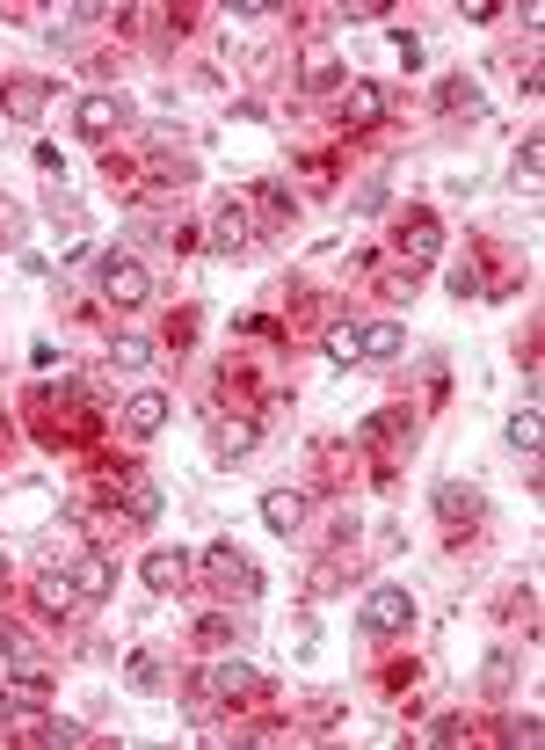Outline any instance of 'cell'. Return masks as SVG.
Here are the masks:
<instances>
[{
    "label": "cell",
    "instance_id": "cb8c5ba5",
    "mask_svg": "<svg viewBox=\"0 0 545 750\" xmlns=\"http://www.w3.org/2000/svg\"><path fill=\"white\" fill-rule=\"evenodd\" d=\"M436 102H444V110H480V88L466 80V73H451L444 88H436Z\"/></svg>",
    "mask_w": 545,
    "mask_h": 750
},
{
    "label": "cell",
    "instance_id": "6da1fadb",
    "mask_svg": "<svg viewBox=\"0 0 545 750\" xmlns=\"http://www.w3.org/2000/svg\"><path fill=\"white\" fill-rule=\"evenodd\" d=\"M262 685H269V678H262L248 655H218V663L197 671V692H212V700H255Z\"/></svg>",
    "mask_w": 545,
    "mask_h": 750
},
{
    "label": "cell",
    "instance_id": "836d02e7",
    "mask_svg": "<svg viewBox=\"0 0 545 750\" xmlns=\"http://www.w3.org/2000/svg\"><path fill=\"white\" fill-rule=\"evenodd\" d=\"M0 576H8V547H0Z\"/></svg>",
    "mask_w": 545,
    "mask_h": 750
},
{
    "label": "cell",
    "instance_id": "d4e9b609",
    "mask_svg": "<svg viewBox=\"0 0 545 750\" xmlns=\"http://www.w3.org/2000/svg\"><path fill=\"white\" fill-rule=\"evenodd\" d=\"M37 743H88V728H80V722H66V714H45Z\"/></svg>",
    "mask_w": 545,
    "mask_h": 750
},
{
    "label": "cell",
    "instance_id": "277c9868",
    "mask_svg": "<svg viewBox=\"0 0 545 750\" xmlns=\"http://www.w3.org/2000/svg\"><path fill=\"white\" fill-rule=\"evenodd\" d=\"M66 576H73V598H80V605H102V598L117 590V561L88 547V554H73V568H66Z\"/></svg>",
    "mask_w": 545,
    "mask_h": 750
},
{
    "label": "cell",
    "instance_id": "f546056e",
    "mask_svg": "<svg viewBox=\"0 0 545 750\" xmlns=\"http://www.w3.org/2000/svg\"><path fill=\"white\" fill-rule=\"evenodd\" d=\"M197 634H204V641H233V612H204Z\"/></svg>",
    "mask_w": 545,
    "mask_h": 750
},
{
    "label": "cell",
    "instance_id": "d6a6232c",
    "mask_svg": "<svg viewBox=\"0 0 545 750\" xmlns=\"http://www.w3.org/2000/svg\"><path fill=\"white\" fill-rule=\"evenodd\" d=\"M255 197H262V204H269V212H299V204H291V190H284V183H255Z\"/></svg>",
    "mask_w": 545,
    "mask_h": 750
},
{
    "label": "cell",
    "instance_id": "5bb4252c",
    "mask_svg": "<svg viewBox=\"0 0 545 750\" xmlns=\"http://www.w3.org/2000/svg\"><path fill=\"white\" fill-rule=\"evenodd\" d=\"M436 517H444V525H473V517H480V488L473 482H444V488H436Z\"/></svg>",
    "mask_w": 545,
    "mask_h": 750
},
{
    "label": "cell",
    "instance_id": "44dd1931",
    "mask_svg": "<svg viewBox=\"0 0 545 750\" xmlns=\"http://www.w3.org/2000/svg\"><path fill=\"white\" fill-rule=\"evenodd\" d=\"M124 517H131V525H153V517H161V488L139 482L131 496H124Z\"/></svg>",
    "mask_w": 545,
    "mask_h": 750
},
{
    "label": "cell",
    "instance_id": "30bf717a",
    "mask_svg": "<svg viewBox=\"0 0 545 750\" xmlns=\"http://www.w3.org/2000/svg\"><path fill=\"white\" fill-rule=\"evenodd\" d=\"M139 576H145V590H161V598H167V590L190 583V554H182V547H161V554H145Z\"/></svg>",
    "mask_w": 545,
    "mask_h": 750
},
{
    "label": "cell",
    "instance_id": "7402d4cb",
    "mask_svg": "<svg viewBox=\"0 0 545 750\" xmlns=\"http://www.w3.org/2000/svg\"><path fill=\"white\" fill-rule=\"evenodd\" d=\"M124 685H131V692H161V663H153V655H131V663H124Z\"/></svg>",
    "mask_w": 545,
    "mask_h": 750
},
{
    "label": "cell",
    "instance_id": "7a4b0ae2",
    "mask_svg": "<svg viewBox=\"0 0 545 750\" xmlns=\"http://www.w3.org/2000/svg\"><path fill=\"white\" fill-rule=\"evenodd\" d=\"M356 627L364 634H407L415 627V590H401V583H385V590H371V598H364V612H356Z\"/></svg>",
    "mask_w": 545,
    "mask_h": 750
},
{
    "label": "cell",
    "instance_id": "e0dca14e",
    "mask_svg": "<svg viewBox=\"0 0 545 750\" xmlns=\"http://www.w3.org/2000/svg\"><path fill=\"white\" fill-rule=\"evenodd\" d=\"M110 364H117V372H145V364H153V342L124 328V336H110Z\"/></svg>",
    "mask_w": 545,
    "mask_h": 750
},
{
    "label": "cell",
    "instance_id": "4fadbf2b",
    "mask_svg": "<svg viewBox=\"0 0 545 750\" xmlns=\"http://www.w3.org/2000/svg\"><path fill=\"white\" fill-rule=\"evenodd\" d=\"M45 102H51V88H45V80H8L0 110H8L15 124H37V117H45Z\"/></svg>",
    "mask_w": 545,
    "mask_h": 750
},
{
    "label": "cell",
    "instance_id": "2e32d148",
    "mask_svg": "<svg viewBox=\"0 0 545 750\" xmlns=\"http://www.w3.org/2000/svg\"><path fill=\"white\" fill-rule=\"evenodd\" d=\"M538 430H545V423H538V401H523V409L509 415V445H517L523 460H538V445H545Z\"/></svg>",
    "mask_w": 545,
    "mask_h": 750
},
{
    "label": "cell",
    "instance_id": "d6986e66",
    "mask_svg": "<svg viewBox=\"0 0 545 750\" xmlns=\"http://www.w3.org/2000/svg\"><path fill=\"white\" fill-rule=\"evenodd\" d=\"M37 605H45V612H66V605H80V598H73V576H66V568L37 576Z\"/></svg>",
    "mask_w": 545,
    "mask_h": 750
},
{
    "label": "cell",
    "instance_id": "9c48e42d",
    "mask_svg": "<svg viewBox=\"0 0 545 750\" xmlns=\"http://www.w3.org/2000/svg\"><path fill=\"white\" fill-rule=\"evenodd\" d=\"M262 525H269L277 539H291L299 525H306V496H299V488H269V496H262Z\"/></svg>",
    "mask_w": 545,
    "mask_h": 750
},
{
    "label": "cell",
    "instance_id": "603a6c76",
    "mask_svg": "<svg viewBox=\"0 0 545 750\" xmlns=\"http://www.w3.org/2000/svg\"><path fill=\"white\" fill-rule=\"evenodd\" d=\"M306 88H320V96H328V88H342V59L313 51V59H306Z\"/></svg>",
    "mask_w": 545,
    "mask_h": 750
},
{
    "label": "cell",
    "instance_id": "ac0fdd59",
    "mask_svg": "<svg viewBox=\"0 0 545 750\" xmlns=\"http://www.w3.org/2000/svg\"><path fill=\"white\" fill-rule=\"evenodd\" d=\"M401 342H407L401 321H371L364 328V358H401Z\"/></svg>",
    "mask_w": 545,
    "mask_h": 750
},
{
    "label": "cell",
    "instance_id": "83f0119b",
    "mask_svg": "<svg viewBox=\"0 0 545 750\" xmlns=\"http://www.w3.org/2000/svg\"><path fill=\"white\" fill-rule=\"evenodd\" d=\"M0 655H8V663H37V641H29L23 627H0Z\"/></svg>",
    "mask_w": 545,
    "mask_h": 750
},
{
    "label": "cell",
    "instance_id": "4316f807",
    "mask_svg": "<svg viewBox=\"0 0 545 750\" xmlns=\"http://www.w3.org/2000/svg\"><path fill=\"white\" fill-rule=\"evenodd\" d=\"M538 168H545V139L531 132V139L517 146V183H538Z\"/></svg>",
    "mask_w": 545,
    "mask_h": 750
},
{
    "label": "cell",
    "instance_id": "4dcf8cb0",
    "mask_svg": "<svg viewBox=\"0 0 545 750\" xmlns=\"http://www.w3.org/2000/svg\"><path fill=\"white\" fill-rule=\"evenodd\" d=\"M458 736H466V722H458V714H444V722L422 728V743H458Z\"/></svg>",
    "mask_w": 545,
    "mask_h": 750
},
{
    "label": "cell",
    "instance_id": "8992f818",
    "mask_svg": "<svg viewBox=\"0 0 545 750\" xmlns=\"http://www.w3.org/2000/svg\"><path fill=\"white\" fill-rule=\"evenodd\" d=\"M255 415H218V423H212V452H218V460H226V466H240V460H248V452H255Z\"/></svg>",
    "mask_w": 545,
    "mask_h": 750
},
{
    "label": "cell",
    "instance_id": "f1b7e54d",
    "mask_svg": "<svg viewBox=\"0 0 545 750\" xmlns=\"http://www.w3.org/2000/svg\"><path fill=\"white\" fill-rule=\"evenodd\" d=\"M334 15H342V23H385L393 8H385V0H342Z\"/></svg>",
    "mask_w": 545,
    "mask_h": 750
},
{
    "label": "cell",
    "instance_id": "8fae6325",
    "mask_svg": "<svg viewBox=\"0 0 545 750\" xmlns=\"http://www.w3.org/2000/svg\"><path fill=\"white\" fill-rule=\"evenodd\" d=\"M161 423H167V393L161 387H145V393L124 401V437H153Z\"/></svg>",
    "mask_w": 545,
    "mask_h": 750
},
{
    "label": "cell",
    "instance_id": "52a82bcc",
    "mask_svg": "<svg viewBox=\"0 0 545 750\" xmlns=\"http://www.w3.org/2000/svg\"><path fill=\"white\" fill-rule=\"evenodd\" d=\"M73 124H80V139H110L124 124V102L110 96V88H96V96H80V110H73Z\"/></svg>",
    "mask_w": 545,
    "mask_h": 750
},
{
    "label": "cell",
    "instance_id": "1f68e13d",
    "mask_svg": "<svg viewBox=\"0 0 545 750\" xmlns=\"http://www.w3.org/2000/svg\"><path fill=\"white\" fill-rule=\"evenodd\" d=\"M538 736H545V728H538V714H523V722H509V743H517V750H538Z\"/></svg>",
    "mask_w": 545,
    "mask_h": 750
},
{
    "label": "cell",
    "instance_id": "9a60e30c",
    "mask_svg": "<svg viewBox=\"0 0 545 750\" xmlns=\"http://www.w3.org/2000/svg\"><path fill=\"white\" fill-rule=\"evenodd\" d=\"M385 110H393V96H385L379 80H356L350 88V124H379Z\"/></svg>",
    "mask_w": 545,
    "mask_h": 750
},
{
    "label": "cell",
    "instance_id": "5b68a950",
    "mask_svg": "<svg viewBox=\"0 0 545 750\" xmlns=\"http://www.w3.org/2000/svg\"><path fill=\"white\" fill-rule=\"evenodd\" d=\"M204 568H212L218 583H233V590H248V598H255V590H262V576H255V561L240 554L233 539H212V547H204Z\"/></svg>",
    "mask_w": 545,
    "mask_h": 750
},
{
    "label": "cell",
    "instance_id": "3957f363",
    "mask_svg": "<svg viewBox=\"0 0 545 750\" xmlns=\"http://www.w3.org/2000/svg\"><path fill=\"white\" fill-rule=\"evenodd\" d=\"M102 291H110V307H124V314H131V307H145V299H153V270L131 263L124 248H110V255H102Z\"/></svg>",
    "mask_w": 545,
    "mask_h": 750
},
{
    "label": "cell",
    "instance_id": "ba28073f",
    "mask_svg": "<svg viewBox=\"0 0 545 750\" xmlns=\"http://www.w3.org/2000/svg\"><path fill=\"white\" fill-rule=\"evenodd\" d=\"M401 255H407V270H422V263H436V255H444V226H436V218H407L401 226Z\"/></svg>",
    "mask_w": 545,
    "mask_h": 750
},
{
    "label": "cell",
    "instance_id": "484cf974",
    "mask_svg": "<svg viewBox=\"0 0 545 750\" xmlns=\"http://www.w3.org/2000/svg\"><path fill=\"white\" fill-rule=\"evenodd\" d=\"M401 423H407L401 409H379V415H364V430H356V437H364V445H385V437L401 430Z\"/></svg>",
    "mask_w": 545,
    "mask_h": 750
},
{
    "label": "cell",
    "instance_id": "ffe728a7",
    "mask_svg": "<svg viewBox=\"0 0 545 750\" xmlns=\"http://www.w3.org/2000/svg\"><path fill=\"white\" fill-rule=\"evenodd\" d=\"M328 358L334 364H364V328H356V321L350 328H328Z\"/></svg>",
    "mask_w": 545,
    "mask_h": 750
},
{
    "label": "cell",
    "instance_id": "7c38bea8",
    "mask_svg": "<svg viewBox=\"0 0 545 750\" xmlns=\"http://www.w3.org/2000/svg\"><path fill=\"white\" fill-rule=\"evenodd\" d=\"M204 241H212V255H233V248L248 241V204H233V197H226V204L212 212V234H204Z\"/></svg>",
    "mask_w": 545,
    "mask_h": 750
}]
</instances>
